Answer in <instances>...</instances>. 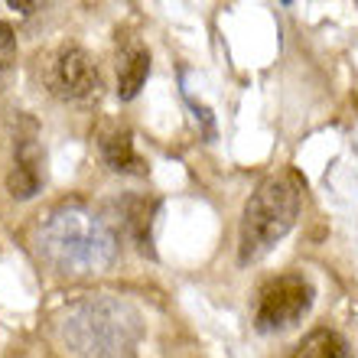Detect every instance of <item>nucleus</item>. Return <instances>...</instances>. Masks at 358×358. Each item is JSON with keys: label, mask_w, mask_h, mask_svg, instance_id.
I'll use <instances>...</instances> for the list:
<instances>
[{"label": "nucleus", "mask_w": 358, "mask_h": 358, "mask_svg": "<svg viewBox=\"0 0 358 358\" xmlns=\"http://www.w3.org/2000/svg\"><path fill=\"white\" fill-rule=\"evenodd\" d=\"M36 251L59 273L88 277L108 271L117 261L121 245L101 215L85 206H59L39 222Z\"/></svg>", "instance_id": "f257e3e1"}, {"label": "nucleus", "mask_w": 358, "mask_h": 358, "mask_svg": "<svg viewBox=\"0 0 358 358\" xmlns=\"http://www.w3.org/2000/svg\"><path fill=\"white\" fill-rule=\"evenodd\" d=\"M300 202L303 182L296 173H277L251 192L245 212H241V235H238L241 264L264 257L290 231L300 215Z\"/></svg>", "instance_id": "f03ea898"}, {"label": "nucleus", "mask_w": 358, "mask_h": 358, "mask_svg": "<svg viewBox=\"0 0 358 358\" xmlns=\"http://www.w3.org/2000/svg\"><path fill=\"white\" fill-rule=\"evenodd\" d=\"M121 316V303H88L66 320V339H72V345L88 358H117L131 345L127 322Z\"/></svg>", "instance_id": "7ed1b4c3"}, {"label": "nucleus", "mask_w": 358, "mask_h": 358, "mask_svg": "<svg viewBox=\"0 0 358 358\" xmlns=\"http://www.w3.org/2000/svg\"><path fill=\"white\" fill-rule=\"evenodd\" d=\"M313 306V287L303 273H280L261 287L257 293V310L255 322L257 329H290L310 313Z\"/></svg>", "instance_id": "20e7f679"}, {"label": "nucleus", "mask_w": 358, "mask_h": 358, "mask_svg": "<svg viewBox=\"0 0 358 358\" xmlns=\"http://www.w3.org/2000/svg\"><path fill=\"white\" fill-rule=\"evenodd\" d=\"M49 82H52V92L72 101H88L101 92V72L94 66V59L78 46L59 49V56L52 59Z\"/></svg>", "instance_id": "39448f33"}, {"label": "nucleus", "mask_w": 358, "mask_h": 358, "mask_svg": "<svg viewBox=\"0 0 358 358\" xmlns=\"http://www.w3.org/2000/svg\"><path fill=\"white\" fill-rule=\"evenodd\" d=\"M147 76H150V52L141 43H127L117 56V94H121V101L137 98Z\"/></svg>", "instance_id": "423d86ee"}, {"label": "nucleus", "mask_w": 358, "mask_h": 358, "mask_svg": "<svg viewBox=\"0 0 358 358\" xmlns=\"http://www.w3.org/2000/svg\"><path fill=\"white\" fill-rule=\"evenodd\" d=\"M101 157L114 173H134V176H143V173H147V163L141 160V153L134 150V137L127 131L104 134L101 137Z\"/></svg>", "instance_id": "0eeeda50"}, {"label": "nucleus", "mask_w": 358, "mask_h": 358, "mask_svg": "<svg viewBox=\"0 0 358 358\" xmlns=\"http://www.w3.org/2000/svg\"><path fill=\"white\" fill-rule=\"evenodd\" d=\"M290 358H349V342L336 329H313L290 352Z\"/></svg>", "instance_id": "6e6552de"}, {"label": "nucleus", "mask_w": 358, "mask_h": 358, "mask_svg": "<svg viewBox=\"0 0 358 358\" xmlns=\"http://www.w3.org/2000/svg\"><path fill=\"white\" fill-rule=\"evenodd\" d=\"M7 186H10V196H13V199L36 196L39 170H36V150H33V147H23V153H20V160H17V170L10 173Z\"/></svg>", "instance_id": "1a4fd4ad"}, {"label": "nucleus", "mask_w": 358, "mask_h": 358, "mask_svg": "<svg viewBox=\"0 0 358 358\" xmlns=\"http://www.w3.org/2000/svg\"><path fill=\"white\" fill-rule=\"evenodd\" d=\"M10 59H13V29L0 23V69H7Z\"/></svg>", "instance_id": "9d476101"}]
</instances>
